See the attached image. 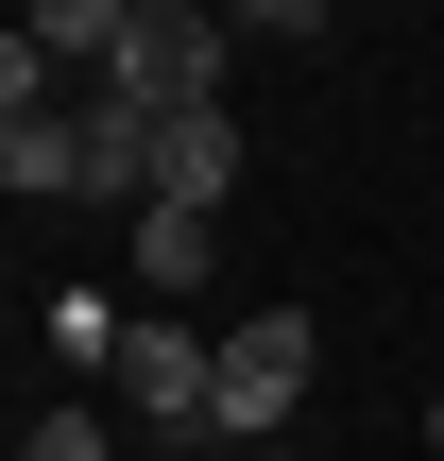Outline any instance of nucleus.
I'll return each mask as SVG.
<instances>
[{
  "label": "nucleus",
  "instance_id": "nucleus-6",
  "mask_svg": "<svg viewBox=\"0 0 444 461\" xmlns=\"http://www.w3.org/2000/svg\"><path fill=\"white\" fill-rule=\"evenodd\" d=\"M222 34H274V51H308V34H325V0H222Z\"/></svg>",
  "mask_w": 444,
  "mask_h": 461
},
{
  "label": "nucleus",
  "instance_id": "nucleus-3",
  "mask_svg": "<svg viewBox=\"0 0 444 461\" xmlns=\"http://www.w3.org/2000/svg\"><path fill=\"white\" fill-rule=\"evenodd\" d=\"M240 154H257V137H240V103H188V120H154V205H205V222H222Z\"/></svg>",
  "mask_w": 444,
  "mask_h": 461
},
{
  "label": "nucleus",
  "instance_id": "nucleus-7",
  "mask_svg": "<svg viewBox=\"0 0 444 461\" xmlns=\"http://www.w3.org/2000/svg\"><path fill=\"white\" fill-rule=\"evenodd\" d=\"M240 461H291V445H240Z\"/></svg>",
  "mask_w": 444,
  "mask_h": 461
},
{
  "label": "nucleus",
  "instance_id": "nucleus-2",
  "mask_svg": "<svg viewBox=\"0 0 444 461\" xmlns=\"http://www.w3.org/2000/svg\"><path fill=\"white\" fill-rule=\"evenodd\" d=\"M291 411H308V308L222 325V461L240 445H291Z\"/></svg>",
  "mask_w": 444,
  "mask_h": 461
},
{
  "label": "nucleus",
  "instance_id": "nucleus-8",
  "mask_svg": "<svg viewBox=\"0 0 444 461\" xmlns=\"http://www.w3.org/2000/svg\"><path fill=\"white\" fill-rule=\"evenodd\" d=\"M428 445H444V411H428Z\"/></svg>",
  "mask_w": 444,
  "mask_h": 461
},
{
  "label": "nucleus",
  "instance_id": "nucleus-1",
  "mask_svg": "<svg viewBox=\"0 0 444 461\" xmlns=\"http://www.w3.org/2000/svg\"><path fill=\"white\" fill-rule=\"evenodd\" d=\"M222 68H240V34H222V0H205V17H137L86 86L137 103V120H188V103H222Z\"/></svg>",
  "mask_w": 444,
  "mask_h": 461
},
{
  "label": "nucleus",
  "instance_id": "nucleus-5",
  "mask_svg": "<svg viewBox=\"0 0 444 461\" xmlns=\"http://www.w3.org/2000/svg\"><path fill=\"white\" fill-rule=\"evenodd\" d=\"M17 461H120V411H34Z\"/></svg>",
  "mask_w": 444,
  "mask_h": 461
},
{
  "label": "nucleus",
  "instance_id": "nucleus-4",
  "mask_svg": "<svg viewBox=\"0 0 444 461\" xmlns=\"http://www.w3.org/2000/svg\"><path fill=\"white\" fill-rule=\"evenodd\" d=\"M205 257H222V222H205V205H137V257H120V274H137L154 308H188V291H205Z\"/></svg>",
  "mask_w": 444,
  "mask_h": 461
}]
</instances>
